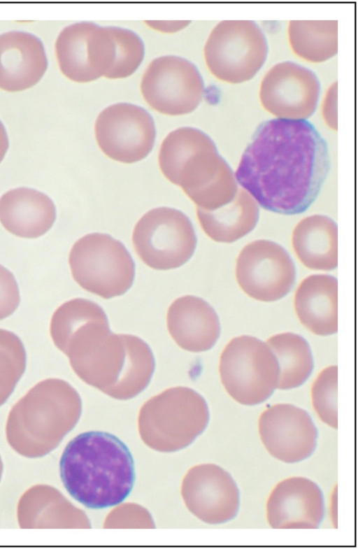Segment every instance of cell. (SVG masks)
Listing matches in <instances>:
<instances>
[{
    "mask_svg": "<svg viewBox=\"0 0 358 549\" xmlns=\"http://www.w3.org/2000/svg\"><path fill=\"white\" fill-rule=\"evenodd\" d=\"M8 148V138L6 129L0 121V162L3 159Z\"/></svg>",
    "mask_w": 358,
    "mask_h": 549,
    "instance_id": "obj_30",
    "label": "cell"
},
{
    "mask_svg": "<svg viewBox=\"0 0 358 549\" xmlns=\"http://www.w3.org/2000/svg\"><path fill=\"white\" fill-rule=\"evenodd\" d=\"M59 470L69 494L91 509L122 502L136 479L130 450L117 436L104 432H86L73 439L62 455Z\"/></svg>",
    "mask_w": 358,
    "mask_h": 549,
    "instance_id": "obj_2",
    "label": "cell"
},
{
    "mask_svg": "<svg viewBox=\"0 0 358 549\" xmlns=\"http://www.w3.org/2000/svg\"><path fill=\"white\" fill-rule=\"evenodd\" d=\"M81 411L77 391L59 378L43 380L34 386L10 412L8 427L41 429L75 423Z\"/></svg>",
    "mask_w": 358,
    "mask_h": 549,
    "instance_id": "obj_15",
    "label": "cell"
},
{
    "mask_svg": "<svg viewBox=\"0 0 358 549\" xmlns=\"http://www.w3.org/2000/svg\"><path fill=\"white\" fill-rule=\"evenodd\" d=\"M324 515L322 492L303 477H291L278 483L266 504L267 520L273 529H316Z\"/></svg>",
    "mask_w": 358,
    "mask_h": 549,
    "instance_id": "obj_16",
    "label": "cell"
},
{
    "mask_svg": "<svg viewBox=\"0 0 358 549\" xmlns=\"http://www.w3.org/2000/svg\"><path fill=\"white\" fill-rule=\"evenodd\" d=\"M20 301L19 288L14 276L0 264V320L10 315Z\"/></svg>",
    "mask_w": 358,
    "mask_h": 549,
    "instance_id": "obj_28",
    "label": "cell"
},
{
    "mask_svg": "<svg viewBox=\"0 0 358 549\" xmlns=\"http://www.w3.org/2000/svg\"><path fill=\"white\" fill-rule=\"evenodd\" d=\"M94 131L102 152L127 164L146 157L156 136L152 116L143 108L127 103L105 108L96 120Z\"/></svg>",
    "mask_w": 358,
    "mask_h": 549,
    "instance_id": "obj_11",
    "label": "cell"
},
{
    "mask_svg": "<svg viewBox=\"0 0 358 549\" xmlns=\"http://www.w3.org/2000/svg\"><path fill=\"white\" fill-rule=\"evenodd\" d=\"M56 219V208L45 194L27 187L9 190L0 198V222L10 233L37 238L46 233Z\"/></svg>",
    "mask_w": 358,
    "mask_h": 549,
    "instance_id": "obj_20",
    "label": "cell"
},
{
    "mask_svg": "<svg viewBox=\"0 0 358 549\" xmlns=\"http://www.w3.org/2000/svg\"><path fill=\"white\" fill-rule=\"evenodd\" d=\"M329 169L327 142L310 122L275 118L257 129L234 174L261 207L295 215L313 204Z\"/></svg>",
    "mask_w": 358,
    "mask_h": 549,
    "instance_id": "obj_1",
    "label": "cell"
},
{
    "mask_svg": "<svg viewBox=\"0 0 358 549\" xmlns=\"http://www.w3.org/2000/svg\"><path fill=\"white\" fill-rule=\"evenodd\" d=\"M287 32L292 50L306 61L322 62L337 53V20H291Z\"/></svg>",
    "mask_w": 358,
    "mask_h": 549,
    "instance_id": "obj_24",
    "label": "cell"
},
{
    "mask_svg": "<svg viewBox=\"0 0 358 549\" xmlns=\"http://www.w3.org/2000/svg\"><path fill=\"white\" fill-rule=\"evenodd\" d=\"M201 227L212 240L233 243L251 232L259 217L257 203L243 188L228 204L214 211L196 208Z\"/></svg>",
    "mask_w": 358,
    "mask_h": 549,
    "instance_id": "obj_23",
    "label": "cell"
},
{
    "mask_svg": "<svg viewBox=\"0 0 358 549\" xmlns=\"http://www.w3.org/2000/svg\"><path fill=\"white\" fill-rule=\"evenodd\" d=\"M266 38L252 20H223L210 34L204 46L206 65L217 78L229 83L250 80L264 64Z\"/></svg>",
    "mask_w": 358,
    "mask_h": 549,
    "instance_id": "obj_7",
    "label": "cell"
},
{
    "mask_svg": "<svg viewBox=\"0 0 358 549\" xmlns=\"http://www.w3.org/2000/svg\"><path fill=\"white\" fill-rule=\"evenodd\" d=\"M192 506L203 521L220 524L234 519L240 505L238 488L231 476L215 464H203L192 473Z\"/></svg>",
    "mask_w": 358,
    "mask_h": 549,
    "instance_id": "obj_19",
    "label": "cell"
},
{
    "mask_svg": "<svg viewBox=\"0 0 358 549\" xmlns=\"http://www.w3.org/2000/svg\"><path fill=\"white\" fill-rule=\"evenodd\" d=\"M237 283L249 297L274 301L287 295L296 280L295 264L280 244L260 239L249 243L236 262Z\"/></svg>",
    "mask_w": 358,
    "mask_h": 549,
    "instance_id": "obj_10",
    "label": "cell"
},
{
    "mask_svg": "<svg viewBox=\"0 0 358 549\" xmlns=\"http://www.w3.org/2000/svg\"><path fill=\"white\" fill-rule=\"evenodd\" d=\"M70 365L85 383L115 399H129L148 386L155 362L141 338L109 331Z\"/></svg>",
    "mask_w": 358,
    "mask_h": 549,
    "instance_id": "obj_4",
    "label": "cell"
},
{
    "mask_svg": "<svg viewBox=\"0 0 358 549\" xmlns=\"http://www.w3.org/2000/svg\"><path fill=\"white\" fill-rule=\"evenodd\" d=\"M221 381L239 404L253 406L269 398L279 380L278 360L266 344L247 335L233 338L220 359Z\"/></svg>",
    "mask_w": 358,
    "mask_h": 549,
    "instance_id": "obj_6",
    "label": "cell"
},
{
    "mask_svg": "<svg viewBox=\"0 0 358 549\" xmlns=\"http://www.w3.org/2000/svg\"><path fill=\"white\" fill-rule=\"evenodd\" d=\"M132 241L143 263L156 270L181 266L192 257L197 243L189 218L169 207L145 213L135 225Z\"/></svg>",
    "mask_w": 358,
    "mask_h": 549,
    "instance_id": "obj_8",
    "label": "cell"
},
{
    "mask_svg": "<svg viewBox=\"0 0 358 549\" xmlns=\"http://www.w3.org/2000/svg\"><path fill=\"white\" fill-rule=\"evenodd\" d=\"M292 245L299 261L307 268L331 271L338 265V228L324 215H313L294 227Z\"/></svg>",
    "mask_w": 358,
    "mask_h": 549,
    "instance_id": "obj_22",
    "label": "cell"
},
{
    "mask_svg": "<svg viewBox=\"0 0 358 549\" xmlns=\"http://www.w3.org/2000/svg\"><path fill=\"white\" fill-rule=\"evenodd\" d=\"M322 115L327 124L337 129V82L328 90L322 104Z\"/></svg>",
    "mask_w": 358,
    "mask_h": 549,
    "instance_id": "obj_29",
    "label": "cell"
},
{
    "mask_svg": "<svg viewBox=\"0 0 358 549\" xmlns=\"http://www.w3.org/2000/svg\"><path fill=\"white\" fill-rule=\"evenodd\" d=\"M26 367V352L20 338L0 329V406L14 390Z\"/></svg>",
    "mask_w": 358,
    "mask_h": 549,
    "instance_id": "obj_26",
    "label": "cell"
},
{
    "mask_svg": "<svg viewBox=\"0 0 358 549\" xmlns=\"http://www.w3.org/2000/svg\"><path fill=\"white\" fill-rule=\"evenodd\" d=\"M55 50L61 71L73 81L90 82L107 72L110 45L106 27L87 22L71 24L59 34Z\"/></svg>",
    "mask_w": 358,
    "mask_h": 549,
    "instance_id": "obj_14",
    "label": "cell"
},
{
    "mask_svg": "<svg viewBox=\"0 0 358 549\" xmlns=\"http://www.w3.org/2000/svg\"><path fill=\"white\" fill-rule=\"evenodd\" d=\"M166 324L178 345L190 352L210 350L220 334L215 311L207 301L192 295L173 301L167 311Z\"/></svg>",
    "mask_w": 358,
    "mask_h": 549,
    "instance_id": "obj_18",
    "label": "cell"
},
{
    "mask_svg": "<svg viewBox=\"0 0 358 549\" xmlns=\"http://www.w3.org/2000/svg\"><path fill=\"white\" fill-rule=\"evenodd\" d=\"M76 282L89 292L108 299L124 294L135 278V263L124 244L107 234L78 239L69 256Z\"/></svg>",
    "mask_w": 358,
    "mask_h": 549,
    "instance_id": "obj_5",
    "label": "cell"
},
{
    "mask_svg": "<svg viewBox=\"0 0 358 549\" xmlns=\"http://www.w3.org/2000/svg\"><path fill=\"white\" fill-rule=\"evenodd\" d=\"M337 366L322 370L313 383L311 396L313 406L320 420L329 426L338 428Z\"/></svg>",
    "mask_w": 358,
    "mask_h": 549,
    "instance_id": "obj_27",
    "label": "cell"
},
{
    "mask_svg": "<svg viewBox=\"0 0 358 549\" xmlns=\"http://www.w3.org/2000/svg\"><path fill=\"white\" fill-rule=\"evenodd\" d=\"M264 447L275 458L295 463L315 450L317 429L305 410L289 404H278L265 410L258 421Z\"/></svg>",
    "mask_w": 358,
    "mask_h": 549,
    "instance_id": "obj_13",
    "label": "cell"
},
{
    "mask_svg": "<svg viewBox=\"0 0 358 549\" xmlns=\"http://www.w3.org/2000/svg\"><path fill=\"white\" fill-rule=\"evenodd\" d=\"M320 92L313 71L287 61L276 64L265 74L259 99L263 107L278 118L306 120L315 112Z\"/></svg>",
    "mask_w": 358,
    "mask_h": 549,
    "instance_id": "obj_12",
    "label": "cell"
},
{
    "mask_svg": "<svg viewBox=\"0 0 358 549\" xmlns=\"http://www.w3.org/2000/svg\"><path fill=\"white\" fill-rule=\"evenodd\" d=\"M48 66L45 49L36 36L19 31L0 35V88L16 92L29 88Z\"/></svg>",
    "mask_w": 358,
    "mask_h": 549,
    "instance_id": "obj_17",
    "label": "cell"
},
{
    "mask_svg": "<svg viewBox=\"0 0 358 549\" xmlns=\"http://www.w3.org/2000/svg\"><path fill=\"white\" fill-rule=\"evenodd\" d=\"M164 176L199 208L214 211L236 197L238 183L213 141L202 131L181 127L163 141L158 157Z\"/></svg>",
    "mask_w": 358,
    "mask_h": 549,
    "instance_id": "obj_3",
    "label": "cell"
},
{
    "mask_svg": "<svg viewBox=\"0 0 358 549\" xmlns=\"http://www.w3.org/2000/svg\"><path fill=\"white\" fill-rule=\"evenodd\" d=\"M141 90L155 110L171 115L192 112L201 101L204 86L197 68L176 56L152 60L142 78Z\"/></svg>",
    "mask_w": 358,
    "mask_h": 549,
    "instance_id": "obj_9",
    "label": "cell"
},
{
    "mask_svg": "<svg viewBox=\"0 0 358 549\" xmlns=\"http://www.w3.org/2000/svg\"><path fill=\"white\" fill-rule=\"evenodd\" d=\"M115 34H116V38H117V41L118 52H117V64H116V66H115V71H114L113 79H115L117 65H118V62H119V56H120V39H119V34H118V27H115Z\"/></svg>",
    "mask_w": 358,
    "mask_h": 549,
    "instance_id": "obj_31",
    "label": "cell"
},
{
    "mask_svg": "<svg viewBox=\"0 0 358 549\" xmlns=\"http://www.w3.org/2000/svg\"><path fill=\"white\" fill-rule=\"evenodd\" d=\"M266 344L279 365L277 388L289 390L301 385L313 369L311 350L306 339L298 334L285 332L270 337Z\"/></svg>",
    "mask_w": 358,
    "mask_h": 549,
    "instance_id": "obj_25",
    "label": "cell"
},
{
    "mask_svg": "<svg viewBox=\"0 0 358 549\" xmlns=\"http://www.w3.org/2000/svg\"><path fill=\"white\" fill-rule=\"evenodd\" d=\"M337 279L329 275L315 274L299 284L294 296L295 311L301 323L320 336L338 330Z\"/></svg>",
    "mask_w": 358,
    "mask_h": 549,
    "instance_id": "obj_21",
    "label": "cell"
}]
</instances>
